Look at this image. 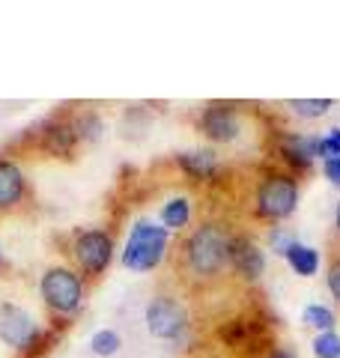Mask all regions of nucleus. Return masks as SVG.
<instances>
[{
  "label": "nucleus",
  "mask_w": 340,
  "mask_h": 358,
  "mask_svg": "<svg viewBox=\"0 0 340 358\" xmlns=\"http://www.w3.org/2000/svg\"><path fill=\"white\" fill-rule=\"evenodd\" d=\"M75 143H78V134L72 129V122L66 120H48L42 126V150L57 155V159H69L75 152Z\"/></svg>",
  "instance_id": "obj_11"
},
{
  "label": "nucleus",
  "mask_w": 340,
  "mask_h": 358,
  "mask_svg": "<svg viewBox=\"0 0 340 358\" xmlns=\"http://www.w3.org/2000/svg\"><path fill=\"white\" fill-rule=\"evenodd\" d=\"M167 236L170 233L162 224L138 221L132 227L126 251H122V266L132 268V272H153L155 266H162L164 254H167Z\"/></svg>",
  "instance_id": "obj_2"
},
{
  "label": "nucleus",
  "mask_w": 340,
  "mask_h": 358,
  "mask_svg": "<svg viewBox=\"0 0 340 358\" xmlns=\"http://www.w3.org/2000/svg\"><path fill=\"white\" fill-rule=\"evenodd\" d=\"M72 129H75V134H78V141H99V134L105 131L99 114H93V110H87L84 117H78V120L72 122Z\"/></svg>",
  "instance_id": "obj_19"
},
{
  "label": "nucleus",
  "mask_w": 340,
  "mask_h": 358,
  "mask_svg": "<svg viewBox=\"0 0 340 358\" xmlns=\"http://www.w3.org/2000/svg\"><path fill=\"white\" fill-rule=\"evenodd\" d=\"M39 293L45 299V305L57 313H75L84 305V281L81 275H75L66 266H54L42 275Z\"/></svg>",
  "instance_id": "obj_4"
},
{
  "label": "nucleus",
  "mask_w": 340,
  "mask_h": 358,
  "mask_svg": "<svg viewBox=\"0 0 340 358\" xmlns=\"http://www.w3.org/2000/svg\"><path fill=\"white\" fill-rule=\"evenodd\" d=\"M313 355L316 358H340V334L334 331H323L313 341Z\"/></svg>",
  "instance_id": "obj_21"
},
{
  "label": "nucleus",
  "mask_w": 340,
  "mask_h": 358,
  "mask_svg": "<svg viewBox=\"0 0 340 358\" xmlns=\"http://www.w3.org/2000/svg\"><path fill=\"white\" fill-rule=\"evenodd\" d=\"M320 159H340V129H332L325 138H320Z\"/></svg>",
  "instance_id": "obj_23"
},
{
  "label": "nucleus",
  "mask_w": 340,
  "mask_h": 358,
  "mask_svg": "<svg viewBox=\"0 0 340 358\" xmlns=\"http://www.w3.org/2000/svg\"><path fill=\"white\" fill-rule=\"evenodd\" d=\"M269 358H296V352L287 350V346H275V350L269 352Z\"/></svg>",
  "instance_id": "obj_26"
},
{
  "label": "nucleus",
  "mask_w": 340,
  "mask_h": 358,
  "mask_svg": "<svg viewBox=\"0 0 340 358\" xmlns=\"http://www.w3.org/2000/svg\"><path fill=\"white\" fill-rule=\"evenodd\" d=\"M24 200V173L15 162L0 159V212L13 209Z\"/></svg>",
  "instance_id": "obj_12"
},
{
  "label": "nucleus",
  "mask_w": 340,
  "mask_h": 358,
  "mask_svg": "<svg viewBox=\"0 0 340 358\" xmlns=\"http://www.w3.org/2000/svg\"><path fill=\"white\" fill-rule=\"evenodd\" d=\"M176 162H179V167H183L188 176H194V179H212L215 173L221 171L218 159H215V152H209V150L183 152V155H176Z\"/></svg>",
  "instance_id": "obj_13"
},
{
  "label": "nucleus",
  "mask_w": 340,
  "mask_h": 358,
  "mask_svg": "<svg viewBox=\"0 0 340 358\" xmlns=\"http://www.w3.org/2000/svg\"><path fill=\"white\" fill-rule=\"evenodd\" d=\"M278 150L292 167L304 171L313 164V159H320V138H313V134H281Z\"/></svg>",
  "instance_id": "obj_10"
},
{
  "label": "nucleus",
  "mask_w": 340,
  "mask_h": 358,
  "mask_svg": "<svg viewBox=\"0 0 340 358\" xmlns=\"http://www.w3.org/2000/svg\"><path fill=\"white\" fill-rule=\"evenodd\" d=\"M75 260L84 268V275H101L113 260V239L105 230H84L75 239Z\"/></svg>",
  "instance_id": "obj_7"
},
{
  "label": "nucleus",
  "mask_w": 340,
  "mask_h": 358,
  "mask_svg": "<svg viewBox=\"0 0 340 358\" xmlns=\"http://www.w3.org/2000/svg\"><path fill=\"white\" fill-rule=\"evenodd\" d=\"M200 129L206 134L209 141H218V143H227V141H236L239 138V114H236L233 105H209L203 108L200 114Z\"/></svg>",
  "instance_id": "obj_9"
},
{
  "label": "nucleus",
  "mask_w": 340,
  "mask_h": 358,
  "mask_svg": "<svg viewBox=\"0 0 340 358\" xmlns=\"http://www.w3.org/2000/svg\"><path fill=\"white\" fill-rule=\"evenodd\" d=\"M290 266H292V272L302 275V278H311L320 272V254H316V248H311V245H302L296 242L292 248L287 251V257H283Z\"/></svg>",
  "instance_id": "obj_14"
},
{
  "label": "nucleus",
  "mask_w": 340,
  "mask_h": 358,
  "mask_svg": "<svg viewBox=\"0 0 340 358\" xmlns=\"http://www.w3.org/2000/svg\"><path fill=\"white\" fill-rule=\"evenodd\" d=\"M0 341L6 346H13V350L30 352V350H39L42 329L24 308L13 305V301H3L0 305Z\"/></svg>",
  "instance_id": "obj_5"
},
{
  "label": "nucleus",
  "mask_w": 340,
  "mask_h": 358,
  "mask_svg": "<svg viewBox=\"0 0 340 358\" xmlns=\"http://www.w3.org/2000/svg\"><path fill=\"white\" fill-rule=\"evenodd\" d=\"M120 346H122V341H120V334L113 329H101V331H96L93 338H90V350H93L96 355H101V358L117 355Z\"/></svg>",
  "instance_id": "obj_17"
},
{
  "label": "nucleus",
  "mask_w": 340,
  "mask_h": 358,
  "mask_svg": "<svg viewBox=\"0 0 340 358\" xmlns=\"http://www.w3.org/2000/svg\"><path fill=\"white\" fill-rule=\"evenodd\" d=\"M230 233L221 224H200L185 242V263L200 278H215L224 272L227 251H230Z\"/></svg>",
  "instance_id": "obj_1"
},
{
  "label": "nucleus",
  "mask_w": 340,
  "mask_h": 358,
  "mask_svg": "<svg viewBox=\"0 0 340 358\" xmlns=\"http://www.w3.org/2000/svg\"><path fill=\"white\" fill-rule=\"evenodd\" d=\"M227 266H230L236 275H242L245 281H257L266 268V257L260 251V245H254L248 236H233L230 251H227Z\"/></svg>",
  "instance_id": "obj_8"
},
{
  "label": "nucleus",
  "mask_w": 340,
  "mask_h": 358,
  "mask_svg": "<svg viewBox=\"0 0 340 358\" xmlns=\"http://www.w3.org/2000/svg\"><path fill=\"white\" fill-rule=\"evenodd\" d=\"M257 215L269 221H283L296 212L299 203V182L290 173H269L257 188Z\"/></svg>",
  "instance_id": "obj_3"
},
{
  "label": "nucleus",
  "mask_w": 340,
  "mask_h": 358,
  "mask_svg": "<svg viewBox=\"0 0 340 358\" xmlns=\"http://www.w3.org/2000/svg\"><path fill=\"white\" fill-rule=\"evenodd\" d=\"M260 334V322L257 320H233L227 322L221 329V341L227 346H233V350H239V346H248L254 338Z\"/></svg>",
  "instance_id": "obj_15"
},
{
  "label": "nucleus",
  "mask_w": 340,
  "mask_h": 358,
  "mask_svg": "<svg viewBox=\"0 0 340 358\" xmlns=\"http://www.w3.org/2000/svg\"><path fill=\"white\" fill-rule=\"evenodd\" d=\"M269 242H271V251H275L278 257H287V251L292 248V245H296L299 239L292 236L290 230H283V227H275L269 233Z\"/></svg>",
  "instance_id": "obj_22"
},
{
  "label": "nucleus",
  "mask_w": 340,
  "mask_h": 358,
  "mask_svg": "<svg viewBox=\"0 0 340 358\" xmlns=\"http://www.w3.org/2000/svg\"><path fill=\"white\" fill-rule=\"evenodd\" d=\"M334 224H337V233H340V203H337V212H334Z\"/></svg>",
  "instance_id": "obj_27"
},
{
  "label": "nucleus",
  "mask_w": 340,
  "mask_h": 358,
  "mask_svg": "<svg viewBox=\"0 0 340 358\" xmlns=\"http://www.w3.org/2000/svg\"><path fill=\"white\" fill-rule=\"evenodd\" d=\"M304 322L308 326H313L316 331H332L334 329V313L328 310V308H323V305H311V308H304Z\"/></svg>",
  "instance_id": "obj_20"
},
{
  "label": "nucleus",
  "mask_w": 340,
  "mask_h": 358,
  "mask_svg": "<svg viewBox=\"0 0 340 358\" xmlns=\"http://www.w3.org/2000/svg\"><path fill=\"white\" fill-rule=\"evenodd\" d=\"M290 108H292V114H299L304 120H316L332 108V99H292Z\"/></svg>",
  "instance_id": "obj_18"
},
{
  "label": "nucleus",
  "mask_w": 340,
  "mask_h": 358,
  "mask_svg": "<svg viewBox=\"0 0 340 358\" xmlns=\"http://www.w3.org/2000/svg\"><path fill=\"white\" fill-rule=\"evenodd\" d=\"M328 289H332V296L340 301V257L328 266Z\"/></svg>",
  "instance_id": "obj_24"
},
{
  "label": "nucleus",
  "mask_w": 340,
  "mask_h": 358,
  "mask_svg": "<svg viewBox=\"0 0 340 358\" xmlns=\"http://www.w3.org/2000/svg\"><path fill=\"white\" fill-rule=\"evenodd\" d=\"M323 171H325V176L332 179L334 185H340V159H328V162H323Z\"/></svg>",
  "instance_id": "obj_25"
},
{
  "label": "nucleus",
  "mask_w": 340,
  "mask_h": 358,
  "mask_svg": "<svg viewBox=\"0 0 340 358\" xmlns=\"http://www.w3.org/2000/svg\"><path fill=\"white\" fill-rule=\"evenodd\" d=\"M185 326H188V313L176 299L155 296L150 305H146V329H150L153 338L173 341L185 331Z\"/></svg>",
  "instance_id": "obj_6"
},
{
  "label": "nucleus",
  "mask_w": 340,
  "mask_h": 358,
  "mask_svg": "<svg viewBox=\"0 0 340 358\" xmlns=\"http://www.w3.org/2000/svg\"><path fill=\"white\" fill-rule=\"evenodd\" d=\"M191 221V203L188 197H173L167 200L162 206V227L170 233V230H183L185 224Z\"/></svg>",
  "instance_id": "obj_16"
}]
</instances>
